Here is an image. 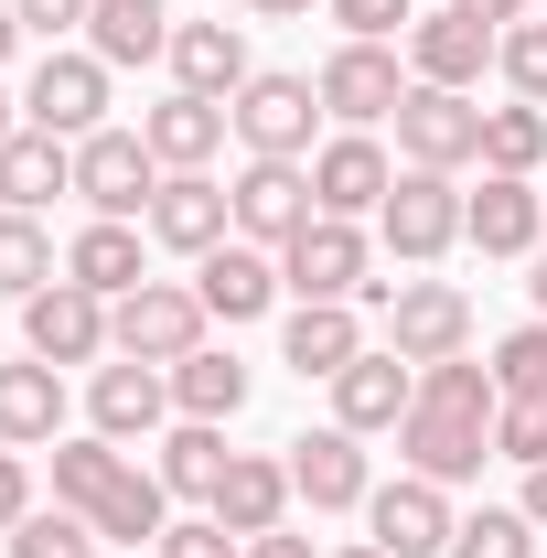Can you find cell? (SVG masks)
<instances>
[{
	"label": "cell",
	"instance_id": "6da1fadb",
	"mask_svg": "<svg viewBox=\"0 0 547 558\" xmlns=\"http://www.w3.org/2000/svg\"><path fill=\"white\" fill-rule=\"evenodd\" d=\"M494 409H505L494 365H473V354H440V365H418V409L398 418V451H409V473H429V484H473L483 462H494Z\"/></svg>",
	"mask_w": 547,
	"mask_h": 558
},
{
	"label": "cell",
	"instance_id": "7a4b0ae2",
	"mask_svg": "<svg viewBox=\"0 0 547 558\" xmlns=\"http://www.w3.org/2000/svg\"><path fill=\"white\" fill-rule=\"evenodd\" d=\"M205 290H183V279H139L130 301H108V344L139 354V365H183V354L205 344Z\"/></svg>",
	"mask_w": 547,
	"mask_h": 558
},
{
	"label": "cell",
	"instance_id": "3957f363",
	"mask_svg": "<svg viewBox=\"0 0 547 558\" xmlns=\"http://www.w3.org/2000/svg\"><path fill=\"white\" fill-rule=\"evenodd\" d=\"M279 290H301V301H354V290H387V279H376V247H365L354 215H312V226L279 247Z\"/></svg>",
	"mask_w": 547,
	"mask_h": 558
},
{
	"label": "cell",
	"instance_id": "277c9868",
	"mask_svg": "<svg viewBox=\"0 0 547 558\" xmlns=\"http://www.w3.org/2000/svg\"><path fill=\"white\" fill-rule=\"evenodd\" d=\"M226 119L247 140V161H312V119H323V86L312 75H247L226 97Z\"/></svg>",
	"mask_w": 547,
	"mask_h": 558
},
{
	"label": "cell",
	"instance_id": "5b68a950",
	"mask_svg": "<svg viewBox=\"0 0 547 558\" xmlns=\"http://www.w3.org/2000/svg\"><path fill=\"white\" fill-rule=\"evenodd\" d=\"M398 150H409V172H462V161H483V108L462 86H409L398 97Z\"/></svg>",
	"mask_w": 547,
	"mask_h": 558
},
{
	"label": "cell",
	"instance_id": "8992f818",
	"mask_svg": "<svg viewBox=\"0 0 547 558\" xmlns=\"http://www.w3.org/2000/svg\"><path fill=\"white\" fill-rule=\"evenodd\" d=\"M365 526H376V548L387 558H451V484H429V473H398V484L365 494Z\"/></svg>",
	"mask_w": 547,
	"mask_h": 558
},
{
	"label": "cell",
	"instance_id": "52a82bcc",
	"mask_svg": "<svg viewBox=\"0 0 547 558\" xmlns=\"http://www.w3.org/2000/svg\"><path fill=\"white\" fill-rule=\"evenodd\" d=\"M387 344L409 365H440V354L473 344V301L451 279H387Z\"/></svg>",
	"mask_w": 547,
	"mask_h": 558
},
{
	"label": "cell",
	"instance_id": "ba28073f",
	"mask_svg": "<svg viewBox=\"0 0 547 558\" xmlns=\"http://www.w3.org/2000/svg\"><path fill=\"white\" fill-rule=\"evenodd\" d=\"M22 344H33V365H97V354H119L108 344V301L75 290V279H54V290L22 301Z\"/></svg>",
	"mask_w": 547,
	"mask_h": 558
},
{
	"label": "cell",
	"instance_id": "9c48e42d",
	"mask_svg": "<svg viewBox=\"0 0 547 558\" xmlns=\"http://www.w3.org/2000/svg\"><path fill=\"white\" fill-rule=\"evenodd\" d=\"M75 194L97 215H150V194H161V161H150V140L139 130H97V140H75Z\"/></svg>",
	"mask_w": 547,
	"mask_h": 558
},
{
	"label": "cell",
	"instance_id": "30bf717a",
	"mask_svg": "<svg viewBox=\"0 0 547 558\" xmlns=\"http://www.w3.org/2000/svg\"><path fill=\"white\" fill-rule=\"evenodd\" d=\"M22 119L54 130V140H97L108 130V65L97 54H44L33 86H22Z\"/></svg>",
	"mask_w": 547,
	"mask_h": 558
},
{
	"label": "cell",
	"instance_id": "8fae6325",
	"mask_svg": "<svg viewBox=\"0 0 547 558\" xmlns=\"http://www.w3.org/2000/svg\"><path fill=\"white\" fill-rule=\"evenodd\" d=\"M226 194H236V236H247V247H290V236L323 215L312 205V161H247Z\"/></svg>",
	"mask_w": 547,
	"mask_h": 558
},
{
	"label": "cell",
	"instance_id": "7c38bea8",
	"mask_svg": "<svg viewBox=\"0 0 547 558\" xmlns=\"http://www.w3.org/2000/svg\"><path fill=\"white\" fill-rule=\"evenodd\" d=\"M376 236L398 247V258H440L451 236H462V194H451V172H398L387 183V205H376Z\"/></svg>",
	"mask_w": 547,
	"mask_h": 558
},
{
	"label": "cell",
	"instance_id": "4fadbf2b",
	"mask_svg": "<svg viewBox=\"0 0 547 558\" xmlns=\"http://www.w3.org/2000/svg\"><path fill=\"white\" fill-rule=\"evenodd\" d=\"M312 86H323V108H333L343 130H376V119H398V97H409L418 75H398V54H387V44H343Z\"/></svg>",
	"mask_w": 547,
	"mask_h": 558
},
{
	"label": "cell",
	"instance_id": "5bb4252c",
	"mask_svg": "<svg viewBox=\"0 0 547 558\" xmlns=\"http://www.w3.org/2000/svg\"><path fill=\"white\" fill-rule=\"evenodd\" d=\"M409 409H418V365H409L398 344H387V354L365 344V354H354V365L333 376V418L354 429V440H365V429H398Z\"/></svg>",
	"mask_w": 547,
	"mask_h": 558
},
{
	"label": "cell",
	"instance_id": "9a60e30c",
	"mask_svg": "<svg viewBox=\"0 0 547 558\" xmlns=\"http://www.w3.org/2000/svg\"><path fill=\"white\" fill-rule=\"evenodd\" d=\"M226 226H236V194L215 172H161V194H150V236L161 247L205 258V247H226Z\"/></svg>",
	"mask_w": 547,
	"mask_h": 558
},
{
	"label": "cell",
	"instance_id": "2e32d148",
	"mask_svg": "<svg viewBox=\"0 0 547 558\" xmlns=\"http://www.w3.org/2000/svg\"><path fill=\"white\" fill-rule=\"evenodd\" d=\"M462 236H473L483 258H537V236H547L537 183L526 172H483V194L462 205Z\"/></svg>",
	"mask_w": 547,
	"mask_h": 558
},
{
	"label": "cell",
	"instance_id": "e0dca14e",
	"mask_svg": "<svg viewBox=\"0 0 547 558\" xmlns=\"http://www.w3.org/2000/svg\"><path fill=\"white\" fill-rule=\"evenodd\" d=\"M290 494H301V505H312V515H343V505H365V440H354V429H312V440H290Z\"/></svg>",
	"mask_w": 547,
	"mask_h": 558
},
{
	"label": "cell",
	"instance_id": "ac0fdd59",
	"mask_svg": "<svg viewBox=\"0 0 547 558\" xmlns=\"http://www.w3.org/2000/svg\"><path fill=\"white\" fill-rule=\"evenodd\" d=\"M494 44H505V33H483V22H462V11L440 0L429 22H409V75H418V86H462V97H473L483 65H494Z\"/></svg>",
	"mask_w": 547,
	"mask_h": 558
},
{
	"label": "cell",
	"instance_id": "d6986e66",
	"mask_svg": "<svg viewBox=\"0 0 547 558\" xmlns=\"http://www.w3.org/2000/svg\"><path fill=\"white\" fill-rule=\"evenodd\" d=\"M226 130H236V119H226V97H194V86H172V97L139 119V140H150V161H161V172H205L215 150H226Z\"/></svg>",
	"mask_w": 547,
	"mask_h": 558
},
{
	"label": "cell",
	"instance_id": "ffe728a7",
	"mask_svg": "<svg viewBox=\"0 0 547 558\" xmlns=\"http://www.w3.org/2000/svg\"><path fill=\"white\" fill-rule=\"evenodd\" d=\"M161 409H172V376L161 365H139V354H119V365H97V387H86V418L130 451V440H150L161 429Z\"/></svg>",
	"mask_w": 547,
	"mask_h": 558
},
{
	"label": "cell",
	"instance_id": "44dd1931",
	"mask_svg": "<svg viewBox=\"0 0 547 558\" xmlns=\"http://www.w3.org/2000/svg\"><path fill=\"white\" fill-rule=\"evenodd\" d=\"M194 290H205L215 323H258V312L279 301V247H247V236H226V247H205Z\"/></svg>",
	"mask_w": 547,
	"mask_h": 558
},
{
	"label": "cell",
	"instance_id": "7402d4cb",
	"mask_svg": "<svg viewBox=\"0 0 547 558\" xmlns=\"http://www.w3.org/2000/svg\"><path fill=\"white\" fill-rule=\"evenodd\" d=\"M387 183H398V172H387V150H376L365 130H343V140L312 150V205H323V215H376Z\"/></svg>",
	"mask_w": 547,
	"mask_h": 558
},
{
	"label": "cell",
	"instance_id": "603a6c76",
	"mask_svg": "<svg viewBox=\"0 0 547 558\" xmlns=\"http://www.w3.org/2000/svg\"><path fill=\"white\" fill-rule=\"evenodd\" d=\"M54 194H75V140H54V130H22L0 140V205L11 215H33V205H54Z\"/></svg>",
	"mask_w": 547,
	"mask_h": 558
},
{
	"label": "cell",
	"instance_id": "cb8c5ba5",
	"mask_svg": "<svg viewBox=\"0 0 547 558\" xmlns=\"http://www.w3.org/2000/svg\"><path fill=\"white\" fill-rule=\"evenodd\" d=\"M65 440V365H0V451Z\"/></svg>",
	"mask_w": 547,
	"mask_h": 558
},
{
	"label": "cell",
	"instance_id": "d4e9b609",
	"mask_svg": "<svg viewBox=\"0 0 547 558\" xmlns=\"http://www.w3.org/2000/svg\"><path fill=\"white\" fill-rule=\"evenodd\" d=\"M172 86H194V97H236L247 86V33L236 22H172Z\"/></svg>",
	"mask_w": 547,
	"mask_h": 558
},
{
	"label": "cell",
	"instance_id": "484cf974",
	"mask_svg": "<svg viewBox=\"0 0 547 558\" xmlns=\"http://www.w3.org/2000/svg\"><path fill=\"white\" fill-rule=\"evenodd\" d=\"M205 515H215V526H236V537H269L279 515H290V462H269V451H236Z\"/></svg>",
	"mask_w": 547,
	"mask_h": 558
},
{
	"label": "cell",
	"instance_id": "4316f807",
	"mask_svg": "<svg viewBox=\"0 0 547 558\" xmlns=\"http://www.w3.org/2000/svg\"><path fill=\"white\" fill-rule=\"evenodd\" d=\"M279 354H290L301 376H323V387H333L343 365L365 354V323H354V301H301V312H290V333H279Z\"/></svg>",
	"mask_w": 547,
	"mask_h": 558
},
{
	"label": "cell",
	"instance_id": "83f0119b",
	"mask_svg": "<svg viewBox=\"0 0 547 558\" xmlns=\"http://www.w3.org/2000/svg\"><path fill=\"white\" fill-rule=\"evenodd\" d=\"M65 279H75V290H97V301H130V290H139V226L97 215V226L65 247Z\"/></svg>",
	"mask_w": 547,
	"mask_h": 558
},
{
	"label": "cell",
	"instance_id": "f1b7e54d",
	"mask_svg": "<svg viewBox=\"0 0 547 558\" xmlns=\"http://www.w3.org/2000/svg\"><path fill=\"white\" fill-rule=\"evenodd\" d=\"M86 54H97V65H150V54H172L161 0H97V11H86Z\"/></svg>",
	"mask_w": 547,
	"mask_h": 558
},
{
	"label": "cell",
	"instance_id": "f546056e",
	"mask_svg": "<svg viewBox=\"0 0 547 558\" xmlns=\"http://www.w3.org/2000/svg\"><path fill=\"white\" fill-rule=\"evenodd\" d=\"M119 473H130V451H119L108 429H86V440H54V505H75V515H97V505L119 494Z\"/></svg>",
	"mask_w": 547,
	"mask_h": 558
},
{
	"label": "cell",
	"instance_id": "4dcf8cb0",
	"mask_svg": "<svg viewBox=\"0 0 547 558\" xmlns=\"http://www.w3.org/2000/svg\"><path fill=\"white\" fill-rule=\"evenodd\" d=\"M172 409H183V418H215V429H226V418L247 409V365H236V354H215V344H194L183 365H172Z\"/></svg>",
	"mask_w": 547,
	"mask_h": 558
},
{
	"label": "cell",
	"instance_id": "1f68e13d",
	"mask_svg": "<svg viewBox=\"0 0 547 558\" xmlns=\"http://www.w3.org/2000/svg\"><path fill=\"white\" fill-rule=\"evenodd\" d=\"M226 429L215 418H183L172 440H161V494H194V505H215V484H226Z\"/></svg>",
	"mask_w": 547,
	"mask_h": 558
},
{
	"label": "cell",
	"instance_id": "d6a6232c",
	"mask_svg": "<svg viewBox=\"0 0 547 558\" xmlns=\"http://www.w3.org/2000/svg\"><path fill=\"white\" fill-rule=\"evenodd\" d=\"M547 161V108H483V172H537Z\"/></svg>",
	"mask_w": 547,
	"mask_h": 558
},
{
	"label": "cell",
	"instance_id": "836d02e7",
	"mask_svg": "<svg viewBox=\"0 0 547 558\" xmlns=\"http://www.w3.org/2000/svg\"><path fill=\"white\" fill-rule=\"evenodd\" d=\"M161 526H172V494H161V473H139V462H130L119 494L97 505V537H130V548H139V537H161Z\"/></svg>",
	"mask_w": 547,
	"mask_h": 558
},
{
	"label": "cell",
	"instance_id": "e575fe53",
	"mask_svg": "<svg viewBox=\"0 0 547 558\" xmlns=\"http://www.w3.org/2000/svg\"><path fill=\"white\" fill-rule=\"evenodd\" d=\"M33 290H54V236L33 215H0V301H33Z\"/></svg>",
	"mask_w": 547,
	"mask_h": 558
},
{
	"label": "cell",
	"instance_id": "d590c367",
	"mask_svg": "<svg viewBox=\"0 0 547 558\" xmlns=\"http://www.w3.org/2000/svg\"><path fill=\"white\" fill-rule=\"evenodd\" d=\"M451 558H537V515L526 505H483L451 526Z\"/></svg>",
	"mask_w": 547,
	"mask_h": 558
},
{
	"label": "cell",
	"instance_id": "8d00e7d4",
	"mask_svg": "<svg viewBox=\"0 0 547 558\" xmlns=\"http://www.w3.org/2000/svg\"><path fill=\"white\" fill-rule=\"evenodd\" d=\"M11 558H97V515H75V505H33V515L11 526Z\"/></svg>",
	"mask_w": 547,
	"mask_h": 558
},
{
	"label": "cell",
	"instance_id": "74e56055",
	"mask_svg": "<svg viewBox=\"0 0 547 558\" xmlns=\"http://www.w3.org/2000/svg\"><path fill=\"white\" fill-rule=\"evenodd\" d=\"M494 387L505 398H547V323H526V333L494 344Z\"/></svg>",
	"mask_w": 547,
	"mask_h": 558
},
{
	"label": "cell",
	"instance_id": "f35d334b",
	"mask_svg": "<svg viewBox=\"0 0 547 558\" xmlns=\"http://www.w3.org/2000/svg\"><path fill=\"white\" fill-rule=\"evenodd\" d=\"M494 65H505V86H515L526 108H547V22H515V33L494 44Z\"/></svg>",
	"mask_w": 547,
	"mask_h": 558
},
{
	"label": "cell",
	"instance_id": "ab89813d",
	"mask_svg": "<svg viewBox=\"0 0 547 558\" xmlns=\"http://www.w3.org/2000/svg\"><path fill=\"white\" fill-rule=\"evenodd\" d=\"M494 451L537 473V462H547V398H505V409H494Z\"/></svg>",
	"mask_w": 547,
	"mask_h": 558
},
{
	"label": "cell",
	"instance_id": "60d3db41",
	"mask_svg": "<svg viewBox=\"0 0 547 558\" xmlns=\"http://www.w3.org/2000/svg\"><path fill=\"white\" fill-rule=\"evenodd\" d=\"M161 558H247V537L215 515H183V526H161Z\"/></svg>",
	"mask_w": 547,
	"mask_h": 558
},
{
	"label": "cell",
	"instance_id": "b9f144b4",
	"mask_svg": "<svg viewBox=\"0 0 547 558\" xmlns=\"http://www.w3.org/2000/svg\"><path fill=\"white\" fill-rule=\"evenodd\" d=\"M343 22V44H387V33H409V0H323Z\"/></svg>",
	"mask_w": 547,
	"mask_h": 558
},
{
	"label": "cell",
	"instance_id": "7bdbcfd3",
	"mask_svg": "<svg viewBox=\"0 0 547 558\" xmlns=\"http://www.w3.org/2000/svg\"><path fill=\"white\" fill-rule=\"evenodd\" d=\"M11 11H22V33H44V44H54V33H86V11H97V0H11Z\"/></svg>",
	"mask_w": 547,
	"mask_h": 558
},
{
	"label": "cell",
	"instance_id": "ee69618b",
	"mask_svg": "<svg viewBox=\"0 0 547 558\" xmlns=\"http://www.w3.org/2000/svg\"><path fill=\"white\" fill-rule=\"evenodd\" d=\"M33 515V473H22V451H0V537Z\"/></svg>",
	"mask_w": 547,
	"mask_h": 558
},
{
	"label": "cell",
	"instance_id": "f6af8a7d",
	"mask_svg": "<svg viewBox=\"0 0 547 558\" xmlns=\"http://www.w3.org/2000/svg\"><path fill=\"white\" fill-rule=\"evenodd\" d=\"M451 11H462V22H483V33H515V22H526V0H451Z\"/></svg>",
	"mask_w": 547,
	"mask_h": 558
},
{
	"label": "cell",
	"instance_id": "bcb514c9",
	"mask_svg": "<svg viewBox=\"0 0 547 558\" xmlns=\"http://www.w3.org/2000/svg\"><path fill=\"white\" fill-rule=\"evenodd\" d=\"M247 558H312V537H290V526H269V537H247Z\"/></svg>",
	"mask_w": 547,
	"mask_h": 558
},
{
	"label": "cell",
	"instance_id": "7dc6e473",
	"mask_svg": "<svg viewBox=\"0 0 547 558\" xmlns=\"http://www.w3.org/2000/svg\"><path fill=\"white\" fill-rule=\"evenodd\" d=\"M526 515H537V526H547V462H537V473H526Z\"/></svg>",
	"mask_w": 547,
	"mask_h": 558
},
{
	"label": "cell",
	"instance_id": "c3c4849f",
	"mask_svg": "<svg viewBox=\"0 0 547 558\" xmlns=\"http://www.w3.org/2000/svg\"><path fill=\"white\" fill-rule=\"evenodd\" d=\"M11 44H22V11H11V0H0V65H11Z\"/></svg>",
	"mask_w": 547,
	"mask_h": 558
},
{
	"label": "cell",
	"instance_id": "681fc988",
	"mask_svg": "<svg viewBox=\"0 0 547 558\" xmlns=\"http://www.w3.org/2000/svg\"><path fill=\"white\" fill-rule=\"evenodd\" d=\"M247 11H269V22H290V11H323V0H247Z\"/></svg>",
	"mask_w": 547,
	"mask_h": 558
},
{
	"label": "cell",
	"instance_id": "f907efd6",
	"mask_svg": "<svg viewBox=\"0 0 547 558\" xmlns=\"http://www.w3.org/2000/svg\"><path fill=\"white\" fill-rule=\"evenodd\" d=\"M526 290H537V323H547V236H537V279H526Z\"/></svg>",
	"mask_w": 547,
	"mask_h": 558
},
{
	"label": "cell",
	"instance_id": "816d5d0a",
	"mask_svg": "<svg viewBox=\"0 0 547 558\" xmlns=\"http://www.w3.org/2000/svg\"><path fill=\"white\" fill-rule=\"evenodd\" d=\"M333 558H387V548H376V537H365V548H333Z\"/></svg>",
	"mask_w": 547,
	"mask_h": 558
},
{
	"label": "cell",
	"instance_id": "f5cc1de1",
	"mask_svg": "<svg viewBox=\"0 0 547 558\" xmlns=\"http://www.w3.org/2000/svg\"><path fill=\"white\" fill-rule=\"evenodd\" d=\"M11 130H22V119H11V97H0V140H11Z\"/></svg>",
	"mask_w": 547,
	"mask_h": 558
}]
</instances>
